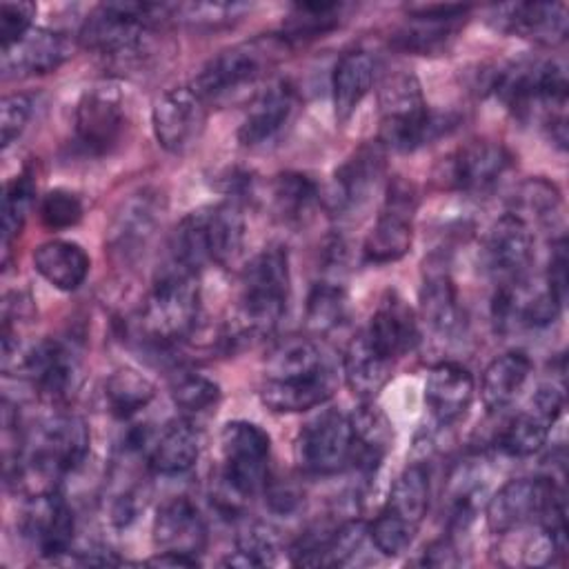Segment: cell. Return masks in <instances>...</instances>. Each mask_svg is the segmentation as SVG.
<instances>
[{"instance_id": "1", "label": "cell", "mask_w": 569, "mask_h": 569, "mask_svg": "<svg viewBox=\"0 0 569 569\" xmlns=\"http://www.w3.org/2000/svg\"><path fill=\"white\" fill-rule=\"evenodd\" d=\"M338 387L336 371L313 338L289 336L264 360L260 400L278 413H298L325 405Z\"/></svg>"}, {"instance_id": "2", "label": "cell", "mask_w": 569, "mask_h": 569, "mask_svg": "<svg viewBox=\"0 0 569 569\" xmlns=\"http://www.w3.org/2000/svg\"><path fill=\"white\" fill-rule=\"evenodd\" d=\"M378 142L391 151H416L456 129L453 113L427 107L420 80L409 71L389 73L378 87Z\"/></svg>"}, {"instance_id": "3", "label": "cell", "mask_w": 569, "mask_h": 569, "mask_svg": "<svg viewBox=\"0 0 569 569\" xmlns=\"http://www.w3.org/2000/svg\"><path fill=\"white\" fill-rule=\"evenodd\" d=\"M289 256L282 247H264L249 260L240 280L236 313L224 340L242 342L273 333L289 300Z\"/></svg>"}, {"instance_id": "4", "label": "cell", "mask_w": 569, "mask_h": 569, "mask_svg": "<svg viewBox=\"0 0 569 569\" xmlns=\"http://www.w3.org/2000/svg\"><path fill=\"white\" fill-rule=\"evenodd\" d=\"M220 465L211 496L220 511L238 513L244 500L264 489L269 480V433L249 420L227 422L218 438Z\"/></svg>"}, {"instance_id": "5", "label": "cell", "mask_w": 569, "mask_h": 569, "mask_svg": "<svg viewBox=\"0 0 569 569\" xmlns=\"http://www.w3.org/2000/svg\"><path fill=\"white\" fill-rule=\"evenodd\" d=\"M171 18V4L104 2L80 27V44L116 64L129 67L149 56L158 20Z\"/></svg>"}, {"instance_id": "6", "label": "cell", "mask_w": 569, "mask_h": 569, "mask_svg": "<svg viewBox=\"0 0 569 569\" xmlns=\"http://www.w3.org/2000/svg\"><path fill=\"white\" fill-rule=\"evenodd\" d=\"M244 218L236 200L191 211L176 227L169 249L171 260L191 271L207 264L229 267L242 251Z\"/></svg>"}, {"instance_id": "7", "label": "cell", "mask_w": 569, "mask_h": 569, "mask_svg": "<svg viewBox=\"0 0 569 569\" xmlns=\"http://www.w3.org/2000/svg\"><path fill=\"white\" fill-rule=\"evenodd\" d=\"M200 313L198 273L171 260L160 267L142 305L140 327L156 345H171L187 338Z\"/></svg>"}, {"instance_id": "8", "label": "cell", "mask_w": 569, "mask_h": 569, "mask_svg": "<svg viewBox=\"0 0 569 569\" xmlns=\"http://www.w3.org/2000/svg\"><path fill=\"white\" fill-rule=\"evenodd\" d=\"M282 36H258L218 51L191 80V89L204 100H220L229 93L256 84L284 53Z\"/></svg>"}, {"instance_id": "9", "label": "cell", "mask_w": 569, "mask_h": 569, "mask_svg": "<svg viewBox=\"0 0 569 569\" xmlns=\"http://www.w3.org/2000/svg\"><path fill=\"white\" fill-rule=\"evenodd\" d=\"M418 209V191L413 182L393 176L385 187L382 209L362 242V256L371 264H387L405 258L413 242V213Z\"/></svg>"}, {"instance_id": "10", "label": "cell", "mask_w": 569, "mask_h": 569, "mask_svg": "<svg viewBox=\"0 0 569 569\" xmlns=\"http://www.w3.org/2000/svg\"><path fill=\"white\" fill-rule=\"evenodd\" d=\"M167 211L164 196L153 187H142L129 193L107 227V249L118 262L138 260L153 236L158 233Z\"/></svg>"}, {"instance_id": "11", "label": "cell", "mask_w": 569, "mask_h": 569, "mask_svg": "<svg viewBox=\"0 0 569 569\" xmlns=\"http://www.w3.org/2000/svg\"><path fill=\"white\" fill-rule=\"evenodd\" d=\"M127 122V102L113 82L87 89L73 111L76 140L91 156L111 153L122 140Z\"/></svg>"}, {"instance_id": "12", "label": "cell", "mask_w": 569, "mask_h": 569, "mask_svg": "<svg viewBox=\"0 0 569 569\" xmlns=\"http://www.w3.org/2000/svg\"><path fill=\"white\" fill-rule=\"evenodd\" d=\"M353 431L349 416L327 409L313 416L296 438V460L313 476H331L351 462Z\"/></svg>"}, {"instance_id": "13", "label": "cell", "mask_w": 569, "mask_h": 569, "mask_svg": "<svg viewBox=\"0 0 569 569\" xmlns=\"http://www.w3.org/2000/svg\"><path fill=\"white\" fill-rule=\"evenodd\" d=\"M207 102L191 87H173L156 98L151 127L158 144L169 153L189 151L207 124Z\"/></svg>"}, {"instance_id": "14", "label": "cell", "mask_w": 569, "mask_h": 569, "mask_svg": "<svg viewBox=\"0 0 569 569\" xmlns=\"http://www.w3.org/2000/svg\"><path fill=\"white\" fill-rule=\"evenodd\" d=\"M467 13L469 7L465 4L409 7L407 22L400 24L391 36V47L418 56L442 53L453 42Z\"/></svg>"}, {"instance_id": "15", "label": "cell", "mask_w": 569, "mask_h": 569, "mask_svg": "<svg viewBox=\"0 0 569 569\" xmlns=\"http://www.w3.org/2000/svg\"><path fill=\"white\" fill-rule=\"evenodd\" d=\"M485 269L498 284L518 282L525 278L533 260V231L513 213H502L487 231L482 251Z\"/></svg>"}, {"instance_id": "16", "label": "cell", "mask_w": 569, "mask_h": 569, "mask_svg": "<svg viewBox=\"0 0 569 569\" xmlns=\"http://www.w3.org/2000/svg\"><path fill=\"white\" fill-rule=\"evenodd\" d=\"M16 367H20L33 389L49 402L67 400L80 382V360L76 351L53 338L29 347Z\"/></svg>"}, {"instance_id": "17", "label": "cell", "mask_w": 569, "mask_h": 569, "mask_svg": "<svg viewBox=\"0 0 569 569\" xmlns=\"http://www.w3.org/2000/svg\"><path fill=\"white\" fill-rule=\"evenodd\" d=\"M513 162L511 151L487 138H476L456 149L445 160V178L449 187L467 193H485L509 171Z\"/></svg>"}, {"instance_id": "18", "label": "cell", "mask_w": 569, "mask_h": 569, "mask_svg": "<svg viewBox=\"0 0 569 569\" xmlns=\"http://www.w3.org/2000/svg\"><path fill=\"white\" fill-rule=\"evenodd\" d=\"M551 478H511L487 500V527L491 533H511L540 518Z\"/></svg>"}, {"instance_id": "19", "label": "cell", "mask_w": 569, "mask_h": 569, "mask_svg": "<svg viewBox=\"0 0 569 569\" xmlns=\"http://www.w3.org/2000/svg\"><path fill=\"white\" fill-rule=\"evenodd\" d=\"M151 538L160 553H176L198 560L207 547L209 531L196 502H191L187 496H176L160 505L153 518Z\"/></svg>"}, {"instance_id": "20", "label": "cell", "mask_w": 569, "mask_h": 569, "mask_svg": "<svg viewBox=\"0 0 569 569\" xmlns=\"http://www.w3.org/2000/svg\"><path fill=\"white\" fill-rule=\"evenodd\" d=\"M29 500V509L22 518V531L38 547L40 556L58 562L71 553L76 533L73 511L58 491L33 496Z\"/></svg>"}, {"instance_id": "21", "label": "cell", "mask_w": 569, "mask_h": 569, "mask_svg": "<svg viewBox=\"0 0 569 569\" xmlns=\"http://www.w3.org/2000/svg\"><path fill=\"white\" fill-rule=\"evenodd\" d=\"M496 29L529 38L538 44L556 47L565 42L569 31L567 4L562 2H516L491 9Z\"/></svg>"}, {"instance_id": "22", "label": "cell", "mask_w": 569, "mask_h": 569, "mask_svg": "<svg viewBox=\"0 0 569 569\" xmlns=\"http://www.w3.org/2000/svg\"><path fill=\"white\" fill-rule=\"evenodd\" d=\"M385 173V149L380 142H367L358 147L333 173L331 209L345 213L362 207L376 191Z\"/></svg>"}, {"instance_id": "23", "label": "cell", "mask_w": 569, "mask_h": 569, "mask_svg": "<svg viewBox=\"0 0 569 569\" xmlns=\"http://www.w3.org/2000/svg\"><path fill=\"white\" fill-rule=\"evenodd\" d=\"M298 93L287 80L271 82L249 104L240 127L238 142L242 147H262L271 142L296 116Z\"/></svg>"}, {"instance_id": "24", "label": "cell", "mask_w": 569, "mask_h": 569, "mask_svg": "<svg viewBox=\"0 0 569 569\" xmlns=\"http://www.w3.org/2000/svg\"><path fill=\"white\" fill-rule=\"evenodd\" d=\"M365 333L389 362L407 356L420 342L416 313L409 302L393 289L380 298Z\"/></svg>"}, {"instance_id": "25", "label": "cell", "mask_w": 569, "mask_h": 569, "mask_svg": "<svg viewBox=\"0 0 569 569\" xmlns=\"http://www.w3.org/2000/svg\"><path fill=\"white\" fill-rule=\"evenodd\" d=\"M71 56L69 40L49 29H31L22 40L2 51V73L7 78L44 76L56 71Z\"/></svg>"}, {"instance_id": "26", "label": "cell", "mask_w": 569, "mask_h": 569, "mask_svg": "<svg viewBox=\"0 0 569 569\" xmlns=\"http://www.w3.org/2000/svg\"><path fill=\"white\" fill-rule=\"evenodd\" d=\"M473 376L458 362H438L425 378V402L440 425L460 420L473 400Z\"/></svg>"}, {"instance_id": "27", "label": "cell", "mask_w": 569, "mask_h": 569, "mask_svg": "<svg viewBox=\"0 0 569 569\" xmlns=\"http://www.w3.org/2000/svg\"><path fill=\"white\" fill-rule=\"evenodd\" d=\"M420 313L425 322L440 336H453L462 327L458 289L449 269L442 262L429 260L425 264L420 287Z\"/></svg>"}, {"instance_id": "28", "label": "cell", "mask_w": 569, "mask_h": 569, "mask_svg": "<svg viewBox=\"0 0 569 569\" xmlns=\"http://www.w3.org/2000/svg\"><path fill=\"white\" fill-rule=\"evenodd\" d=\"M376 78V62L369 51L351 49L340 56L331 73V98L338 122H347L369 93Z\"/></svg>"}, {"instance_id": "29", "label": "cell", "mask_w": 569, "mask_h": 569, "mask_svg": "<svg viewBox=\"0 0 569 569\" xmlns=\"http://www.w3.org/2000/svg\"><path fill=\"white\" fill-rule=\"evenodd\" d=\"M349 420L353 431V451L349 465H353L362 476H371L391 449V422L382 409L373 405V400L362 402L360 409L349 416Z\"/></svg>"}, {"instance_id": "30", "label": "cell", "mask_w": 569, "mask_h": 569, "mask_svg": "<svg viewBox=\"0 0 569 569\" xmlns=\"http://www.w3.org/2000/svg\"><path fill=\"white\" fill-rule=\"evenodd\" d=\"M391 365L369 340L365 331L353 336L342 356V373L347 387L362 402L376 400L380 389L387 385Z\"/></svg>"}, {"instance_id": "31", "label": "cell", "mask_w": 569, "mask_h": 569, "mask_svg": "<svg viewBox=\"0 0 569 569\" xmlns=\"http://www.w3.org/2000/svg\"><path fill=\"white\" fill-rule=\"evenodd\" d=\"M200 456V431L187 420L178 418L169 422L149 449V467L158 476H182L187 473Z\"/></svg>"}, {"instance_id": "32", "label": "cell", "mask_w": 569, "mask_h": 569, "mask_svg": "<svg viewBox=\"0 0 569 569\" xmlns=\"http://www.w3.org/2000/svg\"><path fill=\"white\" fill-rule=\"evenodd\" d=\"M36 271L60 291H76L91 267L87 251L78 242L49 240L33 249Z\"/></svg>"}, {"instance_id": "33", "label": "cell", "mask_w": 569, "mask_h": 569, "mask_svg": "<svg viewBox=\"0 0 569 569\" xmlns=\"http://www.w3.org/2000/svg\"><path fill=\"white\" fill-rule=\"evenodd\" d=\"M429 498H431L429 469L422 462H413V465H407L393 480V487L389 491V498L382 511L418 533L429 511Z\"/></svg>"}, {"instance_id": "34", "label": "cell", "mask_w": 569, "mask_h": 569, "mask_svg": "<svg viewBox=\"0 0 569 569\" xmlns=\"http://www.w3.org/2000/svg\"><path fill=\"white\" fill-rule=\"evenodd\" d=\"M531 373V360L522 351H505L496 356L482 371L480 400L489 413L513 402Z\"/></svg>"}, {"instance_id": "35", "label": "cell", "mask_w": 569, "mask_h": 569, "mask_svg": "<svg viewBox=\"0 0 569 569\" xmlns=\"http://www.w3.org/2000/svg\"><path fill=\"white\" fill-rule=\"evenodd\" d=\"M345 4L340 2H298L282 20L284 42H307L322 38L340 27Z\"/></svg>"}, {"instance_id": "36", "label": "cell", "mask_w": 569, "mask_h": 569, "mask_svg": "<svg viewBox=\"0 0 569 569\" xmlns=\"http://www.w3.org/2000/svg\"><path fill=\"white\" fill-rule=\"evenodd\" d=\"M102 396H104V405L113 418L129 420L153 400L156 387L140 371L122 367V369H116L104 380Z\"/></svg>"}, {"instance_id": "37", "label": "cell", "mask_w": 569, "mask_h": 569, "mask_svg": "<svg viewBox=\"0 0 569 569\" xmlns=\"http://www.w3.org/2000/svg\"><path fill=\"white\" fill-rule=\"evenodd\" d=\"M273 211L284 222H302L311 209L320 202L318 184L298 171L278 173L269 187Z\"/></svg>"}, {"instance_id": "38", "label": "cell", "mask_w": 569, "mask_h": 569, "mask_svg": "<svg viewBox=\"0 0 569 569\" xmlns=\"http://www.w3.org/2000/svg\"><path fill=\"white\" fill-rule=\"evenodd\" d=\"M347 291L338 280H318L305 305V325L313 336H327L347 320Z\"/></svg>"}, {"instance_id": "39", "label": "cell", "mask_w": 569, "mask_h": 569, "mask_svg": "<svg viewBox=\"0 0 569 569\" xmlns=\"http://www.w3.org/2000/svg\"><path fill=\"white\" fill-rule=\"evenodd\" d=\"M562 198L560 189L547 178H527L522 180L511 200L509 213L520 218L525 224H549L560 211Z\"/></svg>"}, {"instance_id": "40", "label": "cell", "mask_w": 569, "mask_h": 569, "mask_svg": "<svg viewBox=\"0 0 569 569\" xmlns=\"http://www.w3.org/2000/svg\"><path fill=\"white\" fill-rule=\"evenodd\" d=\"M549 429L551 425L538 413L522 411L502 422L493 438V447L511 458H529L545 447Z\"/></svg>"}, {"instance_id": "41", "label": "cell", "mask_w": 569, "mask_h": 569, "mask_svg": "<svg viewBox=\"0 0 569 569\" xmlns=\"http://www.w3.org/2000/svg\"><path fill=\"white\" fill-rule=\"evenodd\" d=\"M278 556L276 531L258 520L247 522L236 536V551L224 558L231 567H267L273 565Z\"/></svg>"}, {"instance_id": "42", "label": "cell", "mask_w": 569, "mask_h": 569, "mask_svg": "<svg viewBox=\"0 0 569 569\" xmlns=\"http://www.w3.org/2000/svg\"><path fill=\"white\" fill-rule=\"evenodd\" d=\"M36 198V184L29 173L16 176L4 191V209H2V251L4 264L11 251V242L22 233L27 216L31 211Z\"/></svg>"}, {"instance_id": "43", "label": "cell", "mask_w": 569, "mask_h": 569, "mask_svg": "<svg viewBox=\"0 0 569 569\" xmlns=\"http://www.w3.org/2000/svg\"><path fill=\"white\" fill-rule=\"evenodd\" d=\"M171 400L184 413H202L218 405L220 387L211 378L193 371H180L169 385Z\"/></svg>"}, {"instance_id": "44", "label": "cell", "mask_w": 569, "mask_h": 569, "mask_svg": "<svg viewBox=\"0 0 569 569\" xmlns=\"http://www.w3.org/2000/svg\"><path fill=\"white\" fill-rule=\"evenodd\" d=\"M249 7L242 2H191L171 4V18L196 29H216L238 20Z\"/></svg>"}, {"instance_id": "45", "label": "cell", "mask_w": 569, "mask_h": 569, "mask_svg": "<svg viewBox=\"0 0 569 569\" xmlns=\"http://www.w3.org/2000/svg\"><path fill=\"white\" fill-rule=\"evenodd\" d=\"M40 220L47 229H69L76 227L82 218V202L78 193L69 189H51L40 200Z\"/></svg>"}, {"instance_id": "46", "label": "cell", "mask_w": 569, "mask_h": 569, "mask_svg": "<svg viewBox=\"0 0 569 569\" xmlns=\"http://www.w3.org/2000/svg\"><path fill=\"white\" fill-rule=\"evenodd\" d=\"M33 111V102L27 93H9L0 102V144L7 149L11 142H16Z\"/></svg>"}, {"instance_id": "47", "label": "cell", "mask_w": 569, "mask_h": 569, "mask_svg": "<svg viewBox=\"0 0 569 569\" xmlns=\"http://www.w3.org/2000/svg\"><path fill=\"white\" fill-rule=\"evenodd\" d=\"M38 7L33 2H2L0 7V42L2 51L13 47L33 29V16Z\"/></svg>"}, {"instance_id": "48", "label": "cell", "mask_w": 569, "mask_h": 569, "mask_svg": "<svg viewBox=\"0 0 569 569\" xmlns=\"http://www.w3.org/2000/svg\"><path fill=\"white\" fill-rule=\"evenodd\" d=\"M262 493H264L269 509L276 513H293L302 505V489L289 480H271L269 478Z\"/></svg>"}, {"instance_id": "49", "label": "cell", "mask_w": 569, "mask_h": 569, "mask_svg": "<svg viewBox=\"0 0 569 569\" xmlns=\"http://www.w3.org/2000/svg\"><path fill=\"white\" fill-rule=\"evenodd\" d=\"M567 240L558 238L551 244V258H549V267H547V276H545V284L549 291L556 293V298L560 302H565L567 298Z\"/></svg>"}, {"instance_id": "50", "label": "cell", "mask_w": 569, "mask_h": 569, "mask_svg": "<svg viewBox=\"0 0 569 569\" xmlns=\"http://www.w3.org/2000/svg\"><path fill=\"white\" fill-rule=\"evenodd\" d=\"M565 407V393L562 387H556L553 382H545L538 387V391L531 398V411L538 413L542 420H547L551 427L560 418Z\"/></svg>"}, {"instance_id": "51", "label": "cell", "mask_w": 569, "mask_h": 569, "mask_svg": "<svg viewBox=\"0 0 569 569\" xmlns=\"http://www.w3.org/2000/svg\"><path fill=\"white\" fill-rule=\"evenodd\" d=\"M458 562H460V558L456 553L451 538L433 540L429 547H425L422 558H420V565H427V567H456Z\"/></svg>"}, {"instance_id": "52", "label": "cell", "mask_w": 569, "mask_h": 569, "mask_svg": "<svg viewBox=\"0 0 569 569\" xmlns=\"http://www.w3.org/2000/svg\"><path fill=\"white\" fill-rule=\"evenodd\" d=\"M147 562L156 565V567H198L200 565V560H193L187 556H176V553H160V551Z\"/></svg>"}]
</instances>
